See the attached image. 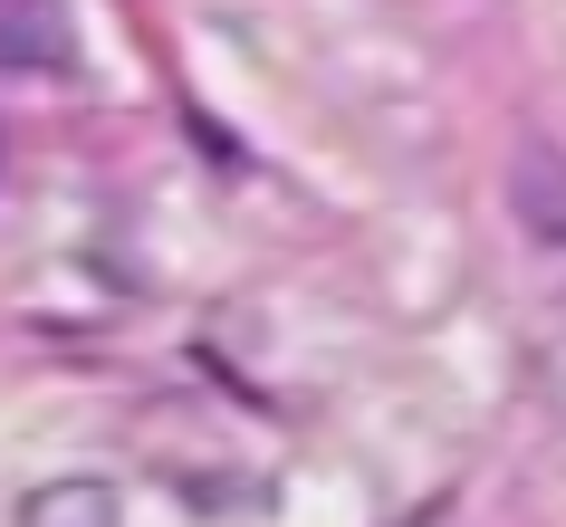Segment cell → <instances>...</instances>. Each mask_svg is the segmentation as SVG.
Wrapping results in <instances>:
<instances>
[{"label": "cell", "mask_w": 566, "mask_h": 527, "mask_svg": "<svg viewBox=\"0 0 566 527\" xmlns=\"http://www.w3.org/2000/svg\"><path fill=\"white\" fill-rule=\"evenodd\" d=\"M509 202H518V221H528L547 250H566V154L547 145V135L518 145V164H509Z\"/></svg>", "instance_id": "6da1fadb"}, {"label": "cell", "mask_w": 566, "mask_h": 527, "mask_svg": "<svg viewBox=\"0 0 566 527\" xmlns=\"http://www.w3.org/2000/svg\"><path fill=\"white\" fill-rule=\"evenodd\" d=\"M20 527H116V489L106 479H39L20 498Z\"/></svg>", "instance_id": "7a4b0ae2"}]
</instances>
